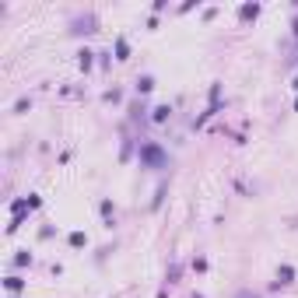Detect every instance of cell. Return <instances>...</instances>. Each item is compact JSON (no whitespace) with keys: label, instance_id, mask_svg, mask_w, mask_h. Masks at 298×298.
Masks as SVG:
<instances>
[{"label":"cell","instance_id":"cell-5","mask_svg":"<svg viewBox=\"0 0 298 298\" xmlns=\"http://www.w3.org/2000/svg\"><path fill=\"white\" fill-rule=\"evenodd\" d=\"M98 214H102L105 228H112V224H116V204H112L109 197H102V200H98Z\"/></svg>","mask_w":298,"mask_h":298},{"label":"cell","instance_id":"cell-7","mask_svg":"<svg viewBox=\"0 0 298 298\" xmlns=\"http://www.w3.org/2000/svg\"><path fill=\"white\" fill-rule=\"evenodd\" d=\"M112 56H116L120 64L130 60V42H127V35H116V42H112Z\"/></svg>","mask_w":298,"mask_h":298},{"label":"cell","instance_id":"cell-6","mask_svg":"<svg viewBox=\"0 0 298 298\" xmlns=\"http://www.w3.org/2000/svg\"><path fill=\"white\" fill-rule=\"evenodd\" d=\"M260 11H263V4H256V0H253V4H242V7H239V21L249 25V21L260 18Z\"/></svg>","mask_w":298,"mask_h":298},{"label":"cell","instance_id":"cell-21","mask_svg":"<svg viewBox=\"0 0 298 298\" xmlns=\"http://www.w3.org/2000/svg\"><path fill=\"white\" fill-rule=\"evenodd\" d=\"M207 267H211L207 256H197V260H193V270H197V274H207Z\"/></svg>","mask_w":298,"mask_h":298},{"label":"cell","instance_id":"cell-18","mask_svg":"<svg viewBox=\"0 0 298 298\" xmlns=\"http://www.w3.org/2000/svg\"><path fill=\"white\" fill-rule=\"evenodd\" d=\"M144 112H151L144 102H134V105H130V120H134V123H141V120H144Z\"/></svg>","mask_w":298,"mask_h":298},{"label":"cell","instance_id":"cell-24","mask_svg":"<svg viewBox=\"0 0 298 298\" xmlns=\"http://www.w3.org/2000/svg\"><path fill=\"white\" fill-rule=\"evenodd\" d=\"M235 298H263V295H256V291H249V288H242V291H235Z\"/></svg>","mask_w":298,"mask_h":298},{"label":"cell","instance_id":"cell-2","mask_svg":"<svg viewBox=\"0 0 298 298\" xmlns=\"http://www.w3.org/2000/svg\"><path fill=\"white\" fill-rule=\"evenodd\" d=\"M221 91H224V84H221V81H214V84H211V91H207V109H204V112L190 123L193 130H204V127H207V120H214V116L221 112Z\"/></svg>","mask_w":298,"mask_h":298},{"label":"cell","instance_id":"cell-15","mask_svg":"<svg viewBox=\"0 0 298 298\" xmlns=\"http://www.w3.org/2000/svg\"><path fill=\"white\" fill-rule=\"evenodd\" d=\"M102 102H105V105H120V102H123V91H120V88H109V91H102Z\"/></svg>","mask_w":298,"mask_h":298},{"label":"cell","instance_id":"cell-27","mask_svg":"<svg viewBox=\"0 0 298 298\" xmlns=\"http://www.w3.org/2000/svg\"><path fill=\"white\" fill-rule=\"evenodd\" d=\"M190 298H204V295H197V291H193V295H190Z\"/></svg>","mask_w":298,"mask_h":298},{"label":"cell","instance_id":"cell-17","mask_svg":"<svg viewBox=\"0 0 298 298\" xmlns=\"http://www.w3.org/2000/svg\"><path fill=\"white\" fill-rule=\"evenodd\" d=\"M28 109H32V98H28V95H21V98L11 105V112H14V116H21V112H28Z\"/></svg>","mask_w":298,"mask_h":298},{"label":"cell","instance_id":"cell-11","mask_svg":"<svg viewBox=\"0 0 298 298\" xmlns=\"http://www.w3.org/2000/svg\"><path fill=\"white\" fill-rule=\"evenodd\" d=\"M134 91H137V95H151V91H154V74H141L134 81Z\"/></svg>","mask_w":298,"mask_h":298},{"label":"cell","instance_id":"cell-29","mask_svg":"<svg viewBox=\"0 0 298 298\" xmlns=\"http://www.w3.org/2000/svg\"><path fill=\"white\" fill-rule=\"evenodd\" d=\"M7 298H18V295H7Z\"/></svg>","mask_w":298,"mask_h":298},{"label":"cell","instance_id":"cell-9","mask_svg":"<svg viewBox=\"0 0 298 298\" xmlns=\"http://www.w3.org/2000/svg\"><path fill=\"white\" fill-rule=\"evenodd\" d=\"M95 56H98V53H91V49H81V53H77V67H81V74H88V71L98 64Z\"/></svg>","mask_w":298,"mask_h":298},{"label":"cell","instance_id":"cell-10","mask_svg":"<svg viewBox=\"0 0 298 298\" xmlns=\"http://www.w3.org/2000/svg\"><path fill=\"white\" fill-rule=\"evenodd\" d=\"M168 120H172V105H168V102L151 109V123H158V127H161V123H168Z\"/></svg>","mask_w":298,"mask_h":298},{"label":"cell","instance_id":"cell-1","mask_svg":"<svg viewBox=\"0 0 298 298\" xmlns=\"http://www.w3.org/2000/svg\"><path fill=\"white\" fill-rule=\"evenodd\" d=\"M137 161H141V168L161 172V168H168V151L161 148L158 141H141V148H137Z\"/></svg>","mask_w":298,"mask_h":298},{"label":"cell","instance_id":"cell-12","mask_svg":"<svg viewBox=\"0 0 298 298\" xmlns=\"http://www.w3.org/2000/svg\"><path fill=\"white\" fill-rule=\"evenodd\" d=\"M35 263V256L28 253V249H18L14 256H11V267H32Z\"/></svg>","mask_w":298,"mask_h":298},{"label":"cell","instance_id":"cell-8","mask_svg":"<svg viewBox=\"0 0 298 298\" xmlns=\"http://www.w3.org/2000/svg\"><path fill=\"white\" fill-rule=\"evenodd\" d=\"M0 284H4L7 295H21V291H25V277H18V274H7Z\"/></svg>","mask_w":298,"mask_h":298},{"label":"cell","instance_id":"cell-28","mask_svg":"<svg viewBox=\"0 0 298 298\" xmlns=\"http://www.w3.org/2000/svg\"><path fill=\"white\" fill-rule=\"evenodd\" d=\"M295 112H298V98H295Z\"/></svg>","mask_w":298,"mask_h":298},{"label":"cell","instance_id":"cell-14","mask_svg":"<svg viewBox=\"0 0 298 298\" xmlns=\"http://www.w3.org/2000/svg\"><path fill=\"white\" fill-rule=\"evenodd\" d=\"M67 246H71V249H84V246H88V235H84V231H71V235H67Z\"/></svg>","mask_w":298,"mask_h":298},{"label":"cell","instance_id":"cell-3","mask_svg":"<svg viewBox=\"0 0 298 298\" xmlns=\"http://www.w3.org/2000/svg\"><path fill=\"white\" fill-rule=\"evenodd\" d=\"M91 32H98V18H95L91 11L71 18V35H91Z\"/></svg>","mask_w":298,"mask_h":298},{"label":"cell","instance_id":"cell-20","mask_svg":"<svg viewBox=\"0 0 298 298\" xmlns=\"http://www.w3.org/2000/svg\"><path fill=\"white\" fill-rule=\"evenodd\" d=\"M98 67H102V71L112 67V53H109V49H98Z\"/></svg>","mask_w":298,"mask_h":298},{"label":"cell","instance_id":"cell-16","mask_svg":"<svg viewBox=\"0 0 298 298\" xmlns=\"http://www.w3.org/2000/svg\"><path fill=\"white\" fill-rule=\"evenodd\" d=\"M165 193H168V183L161 179V183H158V190H154V200H151V211H158V207H161V200H165Z\"/></svg>","mask_w":298,"mask_h":298},{"label":"cell","instance_id":"cell-19","mask_svg":"<svg viewBox=\"0 0 298 298\" xmlns=\"http://www.w3.org/2000/svg\"><path fill=\"white\" fill-rule=\"evenodd\" d=\"M134 148H137V141L127 137V141H123V151H120V161H130V158H134Z\"/></svg>","mask_w":298,"mask_h":298},{"label":"cell","instance_id":"cell-4","mask_svg":"<svg viewBox=\"0 0 298 298\" xmlns=\"http://www.w3.org/2000/svg\"><path fill=\"white\" fill-rule=\"evenodd\" d=\"M295 267H291V263H281V267H277V281H274V291H277V288H291V284H295Z\"/></svg>","mask_w":298,"mask_h":298},{"label":"cell","instance_id":"cell-26","mask_svg":"<svg viewBox=\"0 0 298 298\" xmlns=\"http://www.w3.org/2000/svg\"><path fill=\"white\" fill-rule=\"evenodd\" d=\"M291 88H295V91H298V74H295V81H291Z\"/></svg>","mask_w":298,"mask_h":298},{"label":"cell","instance_id":"cell-13","mask_svg":"<svg viewBox=\"0 0 298 298\" xmlns=\"http://www.w3.org/2000/svg\"><path fill=\"white\" fill-rule=\"evenodd\" d=\"M179 277H183V263H175V260H172V263H168V270H165V288H168V284H179Z\"/></svg>","mask_w":298,"mask_h":298},{"label":"cell","instance_id":"cell-25","mask_svg":"<svg viewBox=\"0 0 298 298\" xmlns=\"http://www.w3.org/2000/svg\"><path fill=\"white\" fill-rule=\"evenodd\" d=\"M158 298H168V288H161V291H158Z\"/></svg>","mask_w":298,"mask_h":298},{"label":"cell","instance_id":"cell-23","mask_svg":"<svg viewBox=\"0 0 298 298\" xmlns=\"http://www.w3.org/2000/svg\"><path fill=\"white\" fill-rule=\"evenodd\" d=\"M53 235H56V228H53V224H46V228L39 231V239H53Z\"/></svg>","mask_w":298,"mask_h":298},{"label":"cell","instance_id":"cell-22","mask_svg":"<svg viewBox=\"0 0 298 298\" xmlns=\"http://www.w3.org/2000/svg\"><path fill=\"white\" fill-rule=\"evenodd\" d=\"M165 7H168V4H165V0H154V4H151V14H154V18H158V14H161V11H165Z\"/></svg>","mask_w":298,"mask_h":298}]
</instances>
